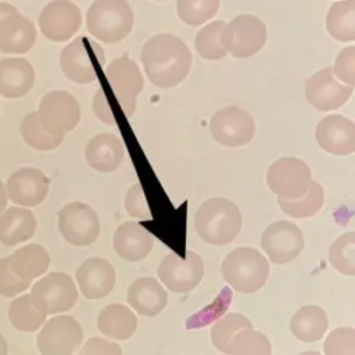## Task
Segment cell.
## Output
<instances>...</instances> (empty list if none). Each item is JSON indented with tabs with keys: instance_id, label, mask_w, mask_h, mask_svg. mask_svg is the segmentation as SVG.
Segmentation results:
<instances>
[{
	"instance_id": "f1b7e54d",
	"label": "cell",
	"mask_w": 355,
	"mask_h": 355,
	"mask_svg": "<svg viewBox=\"0 0 355 355\" xmlns=\"http://www.w3.org/2000/svg\"><path fill=\"white\" fill-rule=\"evenodd\" d=\"M8 262L18 277L32 282L49 269L50 257L44 247L33 243L18 248L8 257Z\"/></svg>"
},
{
	"instance_id": "484cf974",
	"label": "cell",
	"mask_w": 355,
	"mask_h": 355,
	"mask_svg": "<svg viewBox=\"0 0 355 355\" xmlns=\"http://www.w3.org/2000/svg\"><path fill=\"white\" fill-rule=\"evenodd\" d=\"M97 327L100 333L115 340H126L132 337L137 327V319L126 305L111 304L104 306L97 316Z\"/></svg>"
},
{
	"instance_id": "ba28073f",
	"label": "cell",
	"mask_w": 355,
	"mask_h": 355,
	"mask_svg": "<svg viewBox=\"0 0 355 355\" xmlns=\"http://www.w3.org/2000/svg\"><path fill=\"white\" fill-rule=\"evenodd\" d=\"M31 297L42 312L55 315L69 311L75 305L78 290L69 275L51 272L33 284Z\"/></svg>"
},
{
	"instance_id": "9a60e30c",
	"label": "cell",
	"mask_w": 355,
	"mask_h": 355,
	"mask_svg": "<svg viewBox=\"0 0 355 355\" xmlns=\"http://www.w3.org/2000/svg\"><path fill=\"white\" fill-rule=\"evenodd\" d=\"M261 247L273 263H288L302 252L304 236L295 223L277 220L262 232Z\"/></svg>"
},
{
	"instance_id": "83f0119b",
	"label": "cell",
	"mask_w": 355,
	"mask_h": 355,
	"mask_svg": "<svg viewBox=\"0 0 355 355\" xmlns=\"http://www.w3.org/2000/svg\"><path fill=\"white\" fill-rule=\"evenodd\" d=\"M329 319L323 308L318 305L301 306L290 320V330L295 338L304 343H313L323 337Z\"/></svg>"
},
{
	"instance_id": "8fae6325",
	"label": "cell",
	"mask_w": 355,
	"mask_h": 355,
	"mask_svg": "<svg viewBox=\"0 0 355 355\" xmlns=\"http://www.w3.org/2000/svg\"><path fill=\"white\" fill-rule=\"evenodd\" d=\"M204 262L201 257L189 250L184 257L176 252L165 255L158 266L159 280L173 293H189L202 280Z\"/></svg>"
},
{
	"instance_id": "d4e9b609",
	"label": "cell",
	"mask_w": 355,
	"mask_h": 355,
	"mask_svg": "<svg viewBox=\"0 0 355 355\" xmlns=\"http://www.w3.org/2000/svg\"><path fill=\"white\" fill-rule=\"evenodd\" d=\"M85 157L93 169L112 172L123 161L122 141L112 133H98L86 143Z\"/></svg>"
},
{
	"instance_id": "bcb514c9",
	"label": "cell",
	"mask_w": 355,
	"mask_h": 355,
	"mask_svg": "<svg viewBox=\"0 0 355 355\" xmlns=\"http://www.w3.org/2000/svg\"><path fill=\"white\" fill-rule=\"evenodd\" d=\"M15 10H17V8H15L14 6L8 4V3H0V19H1L3 17H6L7 14L15 11Z\"/></svg>"
},
{
	"instance_id": "ab89813d",
	"label": "cell",
	"mask_w": 355,
	"mask_h": 355,
	"mask_svg": "<svg viewBox=\"0 0 355 355\" xmlns=\"http://www.w3.org/2000/svg\"><path fill=\"white\" fill-rule=\"evenodd\" d=\"M31 286V280L18 277L8 262V257L0 259V295L15 297Z\"/></svg>"
},
{
	"instance_id": "60d3db41",
	"label": "cell",
	"mask_w": 355,
	"mask_h": 355,
	"mask_svg": "<svg viewBox=\"0 0 355 355\" xmlns=\"http://www.w3.org/2000/svg\"><path fill=\"white\" fill-rule=\"evenodd\" d=\"M125 209L132 218L151 219L150 205L140 183H135L128 189L125 197Z\"/></svg>"
},
{
	"instance_id": "ee69618b",
	"label": "cell",
	"mask_w": 355,
	"mask_h": 355,
	"mask_svg": "<svg viewBox=\"0 0 355 355\" xmlns=\"http://www.w3.org/2000/svg\"><path fill=\"white\" fill-rule=\"evenodd\" d=\"M93 111L96 114V116L107 123V125H114L115 123V118H114V114H112V110L108 104V98H107V94L104 92L103 87H98L97 92L94 93V97H93Z\"/></svg>"
},
{
	"instance_id": "6da1fadb",
	"label": "cell",
	"mask_w": 355,
	"mask_h": 355,
	"mask_svg": "<svg viewBox=\"0 0 355 355\" xmlns=\"http://www.w3.org/2000/svg\"><path fill=\"white\" fill-rule=\"evenodd\" d=\"M140 61L150 82L168 89L179 85L189 75L193 55L186 43L178 36L158 33L143 46Z\"/></svg>"
},
{
	"instance_id": "5bb4252c",
	"label": "cell",
	"mask_w": 355,
	"mask_h": 355,
	"mask_svg": "<svg viewBox=\"0 0 355 355\" xmlns=\"http://www.w3.org/2000/svg\"><path fill=\"white\" fill-rule=\"evenodd\" d=\"M83 340L82 326L69 315L47 320L37 336V348L43 355H71Z\"/></svg>"
},
{
	"instance_id": "cb8c5ba5",
	"label": "cell",
	"mask_w": 355,
	"mask_h": 355,
	"mask_svg": "<svg viewBox=\"0 0 355 355\" xmlns=\"http://www.w3.org/2000/svg\"><path fill=\"white\" fill-rule=\"evenodd\" d=\"M129 305L143 316L158 315L168 304V293L154 277L135 280L126 294Z\"/></svg>"
},
{
	"instance_id": "d6a6232c",
	"label": "cell",
	"mask_w": 355,
	"mask_h": 355,
	"mask_svg": "<svg viewBox=\"0 0 355 355\" xmlns=\"http://www.w3.org/2000/svg\"><path fill=\"white\" fill-rule=\"evenodd\" d=\"M248 327H252V323L247 316L237 312H230L214 323L211 327V341L216 349L227 354L234 334Z\"/></svg>"
},
{
	"instance_id": "ffe728a7",
	"label": "cell",
	"mask_w": 355,
	"mask_h": 355,
	"mask_svg": "<svg viewBox=\"0 0 355 355\" xmlns=\"http://www.w3.org/2000/svg\"><path fill=\"white\" fill-rule=\"evenodd\" d=\"M49 178L36 168H21L7 180V193L12 202L35 207L40 204L49 193Z\"/></svg>"
},
{
	"instance_id": "44dd1931",
	"label": "cell",
	"mask_w": 355,
	"mask_h": 355,
	"mask_svg": "<svg viewBox=\"0 0 355 355\" xmlns=\"http://www.w3.org/2000/svg\"><path fill=\"white\" fill-rule=\"evenodd\" d=\"M35 40V25L19 14L18 10L0 19V51L6 54H24L31 50Z\"/></svg>"
},
{
	"instance_id": "e575fe53",
	"label": "cell",
	"mask_w": 355,
	"mask_h": 355,
	"mask_svg": "<svg viewBox=\"0 0 355 355\" xmlns=\"http://www.w3.org/2000/svg\"><path fill=\"white\" fill-rule=\"evenodd\" d=\"M21 135L24 141L39 151H50L62 143V136L47 133L40 125L37 112H29L21 122Z\"/></svg>"
},
{
	"instance_id": "74e56055",
	"label": "cell",
	"mask_w": 355,
	"mask_h": 355,
	"mask_svg": "<svg viewBox=\"0 0 355 355\" xmlns=\"http://www.w3.org/2000/svg\"><path fill=\"white\" fill-rule=\"evenodd\" d=\"M219 1L220 0H178V17L190 26H200L216 14Z\"/></svg>"
},
{
	"instance_id": "7dc6e473",
	"label": "cell",
	"mask_w": 355,
	"mask_h": 355,
	"mask_svg": "<svg viewBox=\"0 0 355 355\" xmlns=\"http://www.w3.org/2000/svg\"><path fill=\"white\" fill-rule=\"evenodd\" d=\"M7 354V341L6 338L0 334V355H6Z\"/></svg>"
},
{
	"instance_id": "5b68a950",
	"label": "cell",
	"mask_w": 355,
	"mask_h": 355,
	"mask_svg": "<svg viewBox=\"0 0 355 355\" xmlns=\"http://www.w3.org/2000/svg\"><path fill=\"white\" fill-rule=\"evenodd\" d=\"M105 62L104 50L86 36H79L67 44L60 55L62 73L72 82L85 85L97 79V72Z\"/></svg>"
},
{
	"instance_id": "ac0fdd59",
	"label": "cell",
	"mask_w": 355,
	"mask_h": 355,
	"mask_svg": "<svg viewBox=\"0 0 355 355\" xmlns=\"http://www.w3.org/2000/svg\"><path fill=\"white\" fill-rule=\"evenodd\" d=\"M315 137L329 154L348 155L355 151V123L343 115L333 114L319 121Z\"/></svg>"
},
{
	"instance_id": "4dcf8cb0",
	"label": "cell",
	"mask_w": 355,
	"mask_h": 355,
	"mask_svg": "<svg viewBox=\"0 0 355 355\" xmlns=\"http://www.w3.org/2000/svg\"><path fill=\"white\" fill-rule=\"evenodd\" d=\"M329 35L338 42L355 40V0L334 3L326 17Z\"/></svg>"
},
{
	"instance_id": "7a4b0ae2",
	"label": "cell",
	"mask_w": 355,
	"mask_h": 355,
	"mask_svg": "<svg viewBox=\"0 0 355 355\" xmlns=\"http://www.w3.org/2000/svg\"><path fill=\"white\" fill-rule=\"evenodd\" d=\"M243 216L240 208L225 197L205 200L194 215L198 236L211 245H226L240 233Z\"/></svg>"
},
{
	"instance_id": "f546056e",
	"label": "cell",
	"mask_w": 355,
	"mask_h": 355,
	"mask_svg": "<svg viewBox=\"0 0 355 355\" xmlns=\"http://www.w3.org/2000/svg\"><path fill=\"white\" fill-rule=\"evenodd\" d=\"M280 209L291 218H309L318 214L324 202V190L320 183L311 180L306 191L295 198L279 197Z\"/></svg>"
},
{
	"instance_id": "1f68e13d",
	"label": "cell",
	"mask_w": 355,
	"mask_h": 355,
	"mask_svg": "<svg viewBox=\"0 0 355 355\" xmlns=\"http://www.w3.org/2000/svg\"><path fill=\"white\" fill-rule=\"evenodd\" d=\"M46 313L33 302L31 294H24L11 301L8 308V319L19 331H35L46 322Z\"/></svg>"
},
{
	"instance_id": "603a6c76",
	"label": "cell",
	"mask_w": 355,
	"mask_h": 355,
	"mask_svg": "<svg viewBox=\"0 0 355 355\" xmlns=\"http://www.w3.org/2000/svg\"><path fill=\"white\" fill-rule=\"evenodd\" d=\"M35 71L32 64L19 57L0 60V96L18 98L25 96L33 86Z\"/></svg>"
},
{
	"instance_id": "b9f144b4",
	"label": "cell",
	"mask_w": 355,
	"mask_h": 355,
	"mask_svg": "<svg viewBox=\"0 0 355 355\" xmlns=\"http://www.w3.org/2000/svg\"><path fill=\"white\" fill-rule=\"evenodd\" d=\"M334 76L349 86L355 85V46L341 50L333 67Z\"/></svg>"
},
{
	"instance_id": "4fadbf2b",
	"label": "cell",
	"mask_w": 355,
	"mask_h": 355,
	"mask_svg": "<svg viewBox=\"0 0 355 355\" xmlns=\"http://www.w3.org/2000/svg\"><path fill=\"white\" fill-rule=\"evenodd\" d=\"M312 180L309 166L300 158L282 157L268 169L266 182L269 189L284 198H295L304 194Z\"/></svg>"
},
{
	"instance_id": "7c38bea8",
	"label": "cell",
	"mask_w": 355,
	"mask_h": 355,
	"mask_svg": "<svg viewBox=\"0 0 355 355\" xmlns=\"http://www.w3.org/2000/svg\"><path fill=\"white\" fill-rule=\"evenodd\" d=\"M212 137L226 147L248 144L255 135L252 116L237 105H226L218 110L209 122Z\"/></svg>"
},
{
	"instance_id": "2e32d148",
	"label": "cell",
	"mask_w": 355,
	"mask_h": 355,
	"mask_svg": "<svg viewBox=\"0 0 355 355\" xmlns=\"http://www.w3.org/2000/svg\"><path fill=\"white\" fill-rule=\"evenodd\" d=\"M354 86L340 82L331 67L315 72L305 82V98L319 111H333L344 105L352 96Z\"/></svg>"
},
{
	"instance_id": "8992f818",
	"label": "cell",
	"mask_w": 355,
	"mask_h": 355,
	"mask_svg": "<svg viewBox=\"0 0 355 355\" xmlns=\"http://www.w3.org/2000/svg\"><path fill=\"white\" fill-rule=\"evenodd\" d=\"M265 24L255 15L241 14L225 24L222 42L229 54L236 58H247L257 54L266 43Z\"/></svg>"
},
{
	"instance_id": "7bdbcfd3",
	"label": "cell",
	"mask_w": 355,
	"mask_h": 355,
	"mask_svg": "<svg viewBox=\"0 0 355 355\" xmlns=\"http://www.w3.org/2000/svg\"><path fill=\"white\" fill-rule=\"evenodd\" d=\"M82 355H121L122 349L118 344L107 341L100 337L89 338L83 348L80 349Z\"/></svg>"
},
{
	"instance_id": "4316f807",
	"label": "cell",
	"mask_w": 355,
	"mask_h": 355,
	"mask_svg": "<svg viewBox=\"0 0 355 355\" xmlns=\"http://www.w3.org/2000/svg\"><path fill=\"white\" fill-rule=\"evenodd\" d=\"M35 230L36 219L25 208L11 207L0 216V243L7 247L29 240Z\"/></svg>"
},
{
	"instance_id": "52a82bcc",
	"label": "cell",
	"mask_w": 355,
	"mask_h": 355,
	"mask_svg": "<svg viewBox=\"0 0 355 355\" xmlns=\"http://www.w3.org/2000/svg\"><path fill=\"white\" fill-rule=\"evenodd\" d=\"M37 116L47 133L64 137L79 123L80 107L69 92L53 90L42 98Z\"/></svg>"
},
{
	"instance_id": "f6af8a7d",
	"label": "cell",
	"mask_w": 355,
	"mask_h": 355,
	"mask_svg": "<svg viewBox=\"0 0 355 355\" xmlns=\"http://www.w3.org/2000/svg\"><path fill=\"white\" fill-rule=\"evenodd\" d=\"M7 205V193H6V186L0 180V214L4 211Z\"/></svg>"
},
{
	"instance_id": "e0dca14e",
	"label": "cell",
	"mask_w": 355,
	"mask_h": 355,
	"mask_svg": "<svg viewBox=\"0 0 355 355\" xmlns=\"http://www.w3.org/2000/svg\"><path fill=\"white\" fill-rule=\"evenodd\" d=\"M82 24L79 7L69 0H53L44 6L39 15L42 33L53 42H67Z\"/></svg>"
},
{
	"instance_id": "f35d334b",
	"label": "cell",
	"mask_w": 355,
	"mask_h": 355,
	"mask_svg": "<svg viewBox=\"0 0 355 355\" xmlns=\"http://www.w3.org/2000/svg\"><path fill=\"white\" fill-rule=\"evenodd\" d=\"M326 355H355V329L338 327L333 330L323 345Z\"/></svg>"
},
{
	"instance_id": "3957f363",
	"label": "cell",
	"mask_w": 355,
	"mask_h": 355,
	"mask_svg": "<svg viewBox=\"0 0 355 355\" xmlns=\"http://www.w3.org/2000/svg\"><path fill=\"white\" fill-rule=\"evenodd\" d=\"M220 273L233 290L251 294L265 286L269 277V263L258 250L237 247L225 257Z\"/></svg>"
},
{
	"instance_id": "d590c367",
	"label": "cell",
	"mask_w": 355,
	"mask_h": 355,
	"mask_svg": "<svg viewBox=\"0 0 355 355\" xmlns=\"http://www.w3.org/2000/svg\"><path fill=\"white\" fill-rule=\"evenodd\" d=\"M230 355H270L272 345L269 338L252 327L243 329L230 341Z\"/></svg>"
},
{
	"instance_id": "277c9868",
	"label": "cell",
	"mask_w": 355,
	"mask_h": 355,
	"mask_svg": "<svg viewBox=\"0 0 355 355\" xmlns=\"http://www.w3.org/2000/svg\"><path fill=\"white\" fill-rule=\"evenodd\" d=\"M135 22L133 11L126 0H96L87 10L86 28L103 43L125 39Z\"/></svg>"
},
{
	"instance_id": "836d02e7",
	"label": "cell",
	"mask_w": 355,
	"mask_h": 355,
	"mask_svg": "<svg viewBox=\"0 0 355 355\" xmlns=\"http://www.w3.org/2000/svg\"><path fill=\"white\" fill-rule=\"evenodd\" d=\"M225 28L223 21H214L204 28H201L196 36V50L197 53L209 61L222 60L227 51L222 42V32Z\"/></svg>"
},
{
	"instance_id": "8d00e7d4",
	"label": "cell",
	"mask_w": 355,
	"mask_h": 355,
	"mask_svg": "<svg viewBox=\"0 0 355 355\" xmlns=\"http://www.w3.org/2000/svg\"><path fill=\"white\" fill-rule=\"evenodd\" d=\"M329 262L343 275H355V233L341 234L329 248Z\"/></svg>"
},
{
	"instance_id": "30bf717a",
	"label": "cell",
	"mask_w": 355,
	"mask_h": 355,
	"mask_svg": "<svg viewBox=\"0 0 355 355\" xmlns=\"http://www.w3.org/2000/svg\"><path fill=\"white\" fill-rule=\"evenodd\" d=\"M104 75L125 116L129 118L135 114L137 96L144 87V79L139 67L128 57H118L107 65Z\"/></svg>"
},
{
	"instance_id": "d6986e66",
	"label": "cell",
	"mask_w": 355,
	"mask_h": 355,
	"mask_svg": "<svg viewBox=\"0 0 355 355\" xmlns=\"http://www.w3.org/2000/svg\"><path fill=\"white\" fill-rule=\"evenodd\" d=\"M80 293L89 300H98L108 295L115 286V269L104 258L93 257L86 259L75 273Z\"/></svg>"
},
{
	"instance_id": "7402d4cb",
	"label": "cell",
	"mask_w": 355,
	"mask_h": 355,
	"mask_svg": "<svg viewBox=\"0 0 355 355\" xmlns=\"http://www.w3.org/2000/svg\"><path fill=\"white\" fill-rule=\"evenodd\" d=\"M112 244L118 257L125 261L136 262L144 259L151 252L154 239L144 226L129 220L116 227Z\"/></svg>"
},
{
	"instance_id": "9c48e42d",
	"label": "cell",
	"mask_w": 355,
	"mask_h": 355,
	"mask_svg": "<svg viewBox=\"0 0 355 355\" xmlns=\"http://www.w3.org/2000/svg\"><path fill=\"white\" fill-rule=\"evenodd\" d=\"M58 229L69 244L86 247L97 240L101 225L97 212L89 204L72 201L58 212Z\"/></svg>"
}]
</instances>
